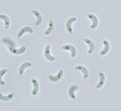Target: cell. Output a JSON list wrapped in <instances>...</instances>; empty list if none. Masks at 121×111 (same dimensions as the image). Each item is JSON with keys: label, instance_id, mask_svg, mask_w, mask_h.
Wrapping results in <instances>:
<instances>
[{"label": "cell", "instance_id": "cell-1", "mask_svg": "<svg viewBox=\"0 0 121 111\" xmlns=\"http://www.w3.org/2000/svg\"><path fill=\"white\" fill-rule=\"evenodd\" d=\"M9 49L12 53L18 55L22 54L25 52L26 50V48L25 46H22L19 49H16L13 47H10Z\"/></svg>", "mask_w": 121, "mask_h": 111}, {"label": "cell", "instance_id": "cell-2", "mask_svg": "<svg viewBox=\"0 0 121 111\" xmlns=\"http://www.w3.org/2000/svg\"><path fill=\"white\" fill-rule=\"evenodd\" d=\"M50 46L48 45L46 47L44 51V55L46 58L48 60L52 62L54 60L55 57L52 56L50 53Z\"/></svg>", "mask_w": 121, "mask_h": 111}, {"label": "cell", "instance_id": "cell-3", "mask_svg": "<svg viewBox=\"0 0 121 111\" xmlns=\"http://www.w3.org/2000/svg\"><path fill=\"white\" fill-rule=\"evenodd\" d=\"M62 48L64 50L70 51L72 57L74 58L76 56L77 53L76 50L73 46L70 45H66L63 46Z\"/></svg>", "mask_w": 121, "mask_h": 111}, {"label": "cell", "instance_id": "cell-4", "mask_svg": "<svg viewBox=\"0 0 121 111\" xmlns=\"http://www.w3.org/2000/svg\"><path fill=\"white\" fill-rule=\"evenodd\" d=\"M63 74V71L62 69H61L57 74L55 76L49 75L48 78L51 81L55 82L60 80L62 77Z\"/></svg>", "mask_w": 121, "mask_h": 111}, {"label": "cell", "instance_id": "cell-5", "mask_svg": "<svg viewBox=\"0 0 121 111\" xmlns=\"http://www.w3.org/2000/svg\"><path fill=\"white\" fill-rule=\"evenodd\" d=\"M76 20L75 17H73L69 19L67 21L66 24V27L68 31L70 34L73 33V30L71 27L72 23Z\"/></svg>", "mask_w": 121, "mask_h": 111}, {"label": "cell", "instance_id": "cell-6", "mask_svg": "<svg viewBox=\"0 0 121 111\" xmlns=\"http://www.w3.org/2000/svg\"><path fill=\"white\" fill-rule=\"evenodd\" d=\"M75 68L76 70H79L81 71L83 74V78L84 79H86L88 76V72L87 69L83 66L78 65L75 67Z\"/></svg>", "mask_w": 121, "mask_h": 111}, {"label": "cell", "instance_id": "cell-7", "mask_svg": "<svg viewBox=\"0 0 121 111\" xmlns=\"http://www.w3.org/2000/svg\"><path fill=\"white\" fill-rule=\"evenodd\" d=\"M32 13L36 17V20L35 23V24L36 26L39 25L41 23L42 17L38 11L35 10H32Z\"/></svg>", "mask_w": 121, "mask_h": 111}, {"label": "cell", "instance_id": "cell-8", "mask_svg": "<svg viewBox=\"0 0 121 111\" xmlns=\"http://www.w3.org/2000/svg\"><path fill=\"white\" fill-rule=\"evenodd\" d=\"M88 17L92 21V24L91 26L92 29H94L97 26L98 21L97 17L94 15L92 14H88L87 15Z\"/></svg>", "mask_w": 121, "mask_h": 111}, {"label": "cell", "instance_id": "cell-9", "mask_svg": "<svg viewBox=\"0 0 121 111\" xmlns=\"http://www.w3.org/2000/svg\"><path fill=\"white\" fill-rule=\"evenodd\" d=\"M28 32L32 33L33 32L32 29L29 26H26L21 29L19 31L17 34L18 38H20L25 32Z\"/></svg>", "mask_w": 121, "mask_h": 111}, {"label": "cell", "instance_id": "cell-10", "mask_svg": "<svg viewBox=\"0 0 121 111\" xmlns=\"http://www.w3.org/2000/svg\"><path fill=\"white\" fill-rule=\"evenodd\" d=\"M31 66V63L29 62H26L23 63L19 69L18 73L20 76L21 77L22 76L24 71L25 68Z\"/></svg>", "mask_w": 121, "mask_h": 111}, {"label": "cell", "instance_id": "cell-11", "mask_svg": "<svg viewBox=\"0 0 121 111\" xmlns=\"http://www.w3.org/2000/svg\"><path fill=\"white\" fill-rule=\"evenodd\" d=\"M84 41L89 45V49L88 51V53L89 54L92 53L95 49V46L93 42L88 38L85 39Z\"/></svg>", "mask_w": 121, "mask_h": 111}, {"label": "cell", "instance_id": "cell-12", "mask_svg": "<svg viewBox=\"0 0 121 111\" xmlns=\"http://www.w3.org/2000/svg\"><path fill=\"white\" fill-rule=\"evenodd\" d=\"M32 82L33 86V89L32 94L33 95H35L38 92L39 89V86L37 81L34 79L32 80Z\"/></svg>", "mask_w": 121, "mask_h": 111}, {"label": "cell", "instance_id": "cell-13", "mask_svg": "<svg viewBox=\"0 0 121 111\" xmlns=\"http://www.w3.org/2000/svg\"><path fill=\"white\" fill-rule=\"evenodd\" d=\"M100 77V79L99 82L96 87L97 89L101 88L103 85L105 81V77L104 74L102 72H100L99 73Z\"/></svg>", "mask_w": 121, "mask_h": 111}, {"label": "cell", "instance_id": "cell-14", "mask_svg": "<svg viewBox=\"0 0 121 111\" xmlns=\"http://www.w3.org/2000/svg\"><path fill=\"white\" fill-rule=\"evenodd\" d=\"M54 28V23L51 19L49 21V26L48 28L44 32V34L46 35L49 34L53 30Z\"/></svg>", "mask_w": 121, "mask_h": 111}, {"label": "cell", "instance_id": "cell-15", "mask_svg": "<svg viewBox=\"0 0 121 111\" xmlns=\"http://www.w3.org/2000/svg\"><path fill=\"white\" fill-rule=\"evenodd\" d=\"M0 19L4 21L5 27L6 29L8 28L10 24V20L9 18L6 15L3 14L0 15Z\"/></svg>", "mask_w": 121, "mask_h": 111}, {"label": "cell", "instance_id": "cell-16", "mask_svg": "<svg viewBox=\"0 0 121 111\" xmlns=\"http://www.w3.org/2000/svg\"><path fill=\"white\" fill-rule=\"evenodd\" d=\"M103 43L104 45V48L100 53L101 55H103L106 54L108 51L109 48V44L108 42L106 40L103 41Z\"/></svg>", "mask_w": 121, "mask_h": 111}, {"label": "cell", "instance_id": "cell-17", "mask_svg": "<svg viewBox=\"0 0 121 111\" xmlns=\"http://www.w3.org/2000/svg\"><path fill=\"white\" fill-rule=\"evenodd\" d=\"M78 88L76 85H74L72 86L70 89L69 91V94L70 97L72 99H75L76 98L74 94V92L75 90Z\"/></svg>", "mask_w": 121, "mask_h": 111}, {"label": "cell", "instance_id": "cell-18", "mask_svg": "<svg viewBox=\"0 0 121 111\" xmlns=\"http://www.w3.org/2000/svg\"><path fill=\"white\" fill-rule=\"evenodd\" d=\"M13 93H10L7 96L3 95L0 93V99L3 101H8L12 99L13 98Z\"/></svg>", "mask_w": 121, "mask_h": 111}, {"label": "cell", "instance_id": "cell-19", "mask_svg": "<svg viewBox=\"0 0 121 111\" xmlns=\"http://www.w3.org/2000/svg\"><path fill=\"white\" fill-rule=\"evenodd\" d=\"M7 72L6 69H3L0 71V85H3L5 84L4 82L2 79V77Z\"/></svg>", "mask_w": 121, "mask_h": 111}]
</instances>
